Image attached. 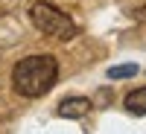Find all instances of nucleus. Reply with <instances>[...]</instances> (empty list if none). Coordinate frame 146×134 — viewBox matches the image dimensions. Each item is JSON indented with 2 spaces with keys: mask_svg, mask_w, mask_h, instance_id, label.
<instances>
[{
  "mask_svg": "<svg viewBox=\"0 0 146 134\" xmlns=\"http://www.w3.org/2000/svg\"><path fill=\"white\" fill-rule=\"evenodd\" d=\"M58 82V58L50 53L27 55L12 67V90L23 99H38Z\"/></svg>",
  "mask_w": 146,
  "mask_h": 134,
  "instance_id": "nucleus-1",
  "label": "nucleus"
},
{
  "mask_svg": "<svg viewBox=\"0 0 146 134\" xmlns=\"http://www.w3.org/2000/svg\"><path fill=\"white\" fill-rule=\"evenodd\" d=\"M88 111H91V102L85 99V96H67V99H62L58 108H56V114L62 119H82Z\"/></svg>",
  "mask_w": 146,
  "mask_h": 134,
  "instance_id": "nucleus-3",
  "label": "nucleus"
},
{
  "mask_svg": "<svg viewBox=\"0 0 146 134\" xmlns=\"http://www.w3.org/2000/svg\"><path fill=\"white\" fill-rule=\"evenodd\" d=\"M140 67L137 64H117V67H111V70H108V79H131V76H135V73H137Z\"/></svg>",
  "mask_w": 146,
  "mask_h": 134,
  "instance_id": "nucleus-5",
  "label": "nucleus"
},
{
  "mask_svg": "<svg viewBox=\"0 0 146 134\" xmlns=\"http://www.w3.org/2000/svg\"><path fill=\"white\" fill-rule=\"evenodd\" d=\"M126 111L129 114H135V117H146V88H135V90H129L126 93Z\"/></svg>",
  "mask_w": 146,
  "mask_h": 134,
  "instance_id": "nucleus-4",
  "label": "nucleus"
},
{
  "mask_svg": "<svg viewBox=\"0 0 146 134\" xmlns=\"http://www.w3.org/2000/svg\"><path fill=\"white\" fill-rule=\"evenodd\" d=\"M29 20H32V26L41 35L56 38V41H70V38H76V32H79L73 18L64 15L58 6L47 3V0H35L29 6Z\"/></svg>",
  "mask_w": 146,
  "mask_h": 134,
  "instance_id": "nucleus-2",
  "label": "nucleus"
}]
</instances>
